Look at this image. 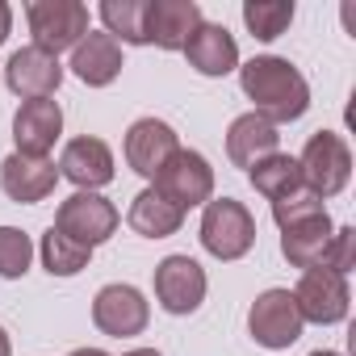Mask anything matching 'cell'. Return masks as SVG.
<instances>
[{
  "label": "cell",
  "mask_w": 356,
  "mask_h": 356,
  "mask_svg": "<svg viewBox=\"0 0 356 356\" xmlns=\"http://www.w3.org/2000/svg\"><path fill=\"white\" fill-rule=\"evenodd\" d=\"M239 84H243V97L256 105L252 113H260L273 126L298 122L310 109V84H306V76L289 59L256 55L252 63L239 67Z\"/></svg>",
  "instance_id": "1"
},
{
  "label": "cell",
  "mask_w": 356,
  "mask_h": 356,
  "mask_svg": "<svg viewBox=\"0 0 356 356\" xmlns=\"http://www.w3.org/2000/svg\"><path fill=\"white\" fill-rule=\"evenodd\" d=\"M202 248L214 260H243L256 248V218L235 197H210L202 210Z\"/></svg>",
  "instance_id": "2"
},
{
  "label": "cell",
  "mask_w": 356,
  "mask_h": 356,
  "mask_svg": "<svg viewBox=\"0 0 356 356\" xmlns=\"http://www.w3.org/2000/svg\"><path fill=\"white\" fill-rule=\"evenodd\" d=\"M302 189H310L314 197H335L348 189V176H352V151L335 130H318L310 134V143L302 147Z\"/></svg>",
  "instance_id": "3"
},
{
  "label": "cell",
  "mask_w": 356,
  "mask_h": 356,
  "mask_svg": "<svg viewBox=\"0 0 356 356\" xmlns=\"http://www.w3.org/2000/svg\"><path fill=\"white\" fill-rule=\"evenodd\" d=\"M26 22L34 47L59 59V51H76V42L88 34V5H80V0H30Z\"/></svg>",
  "instance_id": "4"
},
{
  "label": "cell",
  "mask_w": 356,
  "mask_h": 356,
  "mask_svg": "<svg viewBox=\"0 0 356 356\" xmlns=\"http://www.w3.org/2000/svg\"><path fill=\"white\" fill-rule=\"evenodd\" d=\"M151 189H159L176 210H193V206H206L214 197V168L202 151H189L181 147L159 172H155V181Z\"/></svg>",
  "instance_id": "5"
},
{
  "label": "cell",
  "mask_w": 356,
  "mask_h": 356,
  "mask_svg": "<svg viewBox=\"0 0 356 356\" xmlns=\"http://www.w3.org/2000/svg\"><path fill=\"white\" fill-rule=\"evenodd\" d=\"M302 314H298V302H293V293L289 289H264L256 302H252V310H248V331H252V339L260 343V348H268V352H281V348H289V343H298L302 339Z\"/></svg>",
  "instance_id": "6"
},
{
  "label": "cell",
  "mask_w": 356,
  "mask_h": 356,
  "mask_svg": "<svg viewBox=\"0 0 356 356\" xmlns=\"http://www.w3.org/2000/svg\"><path fill=\"white\" fill-rule=\"evenodd\" d=\"M122 214L113 202H105L101 193H72L59 210H55V231H63L67 239L84 243V248H101L105 239H113Z\"/></svg>",
  "instance_id": "7"
},
{
  "label": "cell",
  "mask_w": 356,
  "mask_h": 356,
  "mask_svg": "<svg viewBox=\"0 0 356 356\" xmlns=\"http://www.w3.org/2000/svg\"><path fill=\"white\" fill-rule=\"evenodd\" d=\"M206 268L193 256H163L155 264V302L168 314H193L206 302Z\"/></svg>",
  "instance_id": "8"
},
{
  "label": "cell",
  "mask_w": 356,
  "mask_h": 356,
  "mask_svg": "<svg viewBox=\"0 0 356 356\" xmlns=\"http://www.w3.org/2000/svg\"><path fill=\"white\" fill-rule=\"evenodd\" d=\"M293 302H298L302 323H318V327L343 323L348 318V306H352L348 277L327 273V268H306L302 281H298V289H293Z\"/></svg>",
  "instance_id": "9"
},
{
  "label": "cell",
  "mask_w": 356,
  "mask_h": 356,
  "mask_svg": "<svg viewBox=\"0 0 356 356\" xmlns=\"http://www.w3.org/2000/svg\"><path fill=\"white\" fill-rule=\"evenodd\" d=\"M92 323H97V331H105L113 339L143 335L147 323H151V306H147V298L134 285L118 281V285L97 289V298H92Z\"/></svg>",
  "instance_id": "10"
},
{
  "label": "cell",
  "mask_w": 356,
  "mask_h": 356,
  "mask_svg": "<svg viewBox=\"0 0 356 356\" xmlns=\"http://www.w3.org/2000/svg\"><path fill=\"white\" fill-rule=\"evenodd\" d=\"M202 26V9L193 0H147L143 5V47L185 51L189 34Z\"/></svg>",
  "instance_id": "11"
},
{
  "label": "cell",
  "mask_w": 356,
  "mask_h": 356,
  "mask_svg": "<svg viewBox=\"0 0 356 356\" xmlns=\"http://www.w3.org/2000/svg\"><path fill=\"white\" fill-rule=\"evenodd\" d=\"M5 84L9 92H17L22 101H42V97H55L59 84H63V63L38 47H22L9 55L5 63Z\"/></svg>",
  "instance_id": "12"
},
{
  "label": "cell",
  "mask_w": 356,
  "mask_h": 356,
  "mask_svg": "<svg viewBox=\"0 0 356 356\" xmlns=\"http://www.w3.org/2000/svg\"><path fill=\"white\" fill-rule=\"evenodd\" d=\"M59 176H67V181L80 189V193H97L113 181V151L105 138L97 134H80L63 147L59 155Z\"/></svg>",
  "instance_id": "13"
},
{
  "label": "cell",
  "mask_w": 356,
  "mask_h": 356,
  "mask_svg": "<svg viewBox=\"0 0 356 356\" xmlns=\"http://www.w3.org/2000/svg\"><path fill=\"white\" fill-rule=\"evenodd\" d=\"M59 185V168L51 159H34V155H5L0 163V189H5L9 202L17 206H38L55 193Z\"/></svg>",
  "instance_id": "14"
},
{
  "label": "cell",
  "mask_w": 356,
  "mask_h": 356,
  "mask_svg": "<svg viewBox=\"0 0 356 356\" xmlns=\"http://www.w3.org/2000/svg\"><path fill=\"white\" fill-rule=\"evenodd\" d=\"M181 151V138L176 130L159 118H138L130 130H126V163L143 176V181H155V172Z\"/></svg>",
  "instance_id": "15"
},
{
  "label": "cell",
  "mask_w": 356,
  "mask_h": 356,
  "mask_svg": "<svg viewBox=\"0 0 356 356\" xmlns=\"http://www.w3.org/2000/svg\"><path fill=\"white\" fill-rule=\"evenodd\" d=\"M63 134V109L59 101L42 97V101H22V109L13 113V138H17V155H34L47 159L51 147Z\"/></svg>",
  "instance_id": "16"
},
{
  "label": "cell",
  "mask_w": 356,
  "mask_h": 356,
  "mask_svg": "<svg viewBox=\"0 0 356 356\" xmlns=\"http://www.w3.org/2000/svg\"><path fill=\"white\" fill-rule=\"evenodd\" d=\"M185 59H189V67L197 76H227V72L239 67V47H235L227 26L202 22L185 42Z\"/></svg>",
  "instance_id": "17"
},
{
  "label": "cell",
  "mask_w": 356,
  "mask_h": 356,
  "mask_svg": "<svg viewBox=\"0 0 356 356\" xmlns=\"http://www.w3.org/2000/svg\"><path fill=\"white\" fill-rule=\"evenodd\" d=\"M72 72H76V80H84L88 88L113 84V80L122 76V47H118V38L88 30V34L76 42V51H72Z\"/></svg>",
  "instance_id": "18"
},
{
  "label": "cell",
  "mask_w": 356,
  "mask_h": 356,
  "mask_svg": "<svg viewBox=\"0 0 356 356\" xmlns=\"http://www.w3.org/2000/svg\"><path fill=\"white\" fill-rule=\"evenodd\" d=\"M277 143H281L277 126L264 122L260 113H239L227 130V155H231L235 168H252V163L277 155Z\"/></svg>",
  "instance_id": "19"
},
{
  "label": "cell",
  "mask_w": 356,
  "mask_h": 356,
  "mask_svg": "<svg viewBox=\"0 0 356 356\" xmlns=\"http://www.w3.org/2000/svg\"><path fill=\"white\" fill-rule=\"evenodd\" d=\"M126 222H130V231H134V235H143V239H168V235L181 231L185 210H176L159 189H151V185H147V189L130 202Z\"/></svg>",
  "instance_id": "20"
},
{
  "label": "cell",
  "mask_w": 356,
  "mask_h": 356,
  "mask_svg": "<svg viewBox=\"0 0 356 356\" xmlns=\"http://www.w3.org/2000/svg\"><path fill=\"white\" fill-rule=\"evenodd\" d=\"M331 235H335L331 214H318V218H310V222H298V227L281 231V256H285L293 268H302V273H306V268H318V260H323Z\"/></svg>",
  "instance_id": "21"
},
{
  "label": "cell",
  "mask_w": 356,
  "mask_h": 356,
  "mask_svg": "<svg viewBox=\"0 0 356 356\" xmlns=\"http://www.w3.org/2000/svg\"><path fill=\"white\" fill-rule=\"evenodd\" d=\"M248 181H252V189L260 197L281 202V197H289V193L302 189V168H298L293 155H281L277 151V155H268V159H260V163L248 168Z\"/></svg>",
  "instance_id": "22"
},
{
  "label": "cell",
  "mask_w": 356,
  "mask_h": 356,
  "mask_svg": "<svg viewBox=\"0 0 356 356\" xmlns=\"http://www.w3.org/2000/svg\"><path fill=\"white\" fill-rule=\"evenodd\" d=\"M38 252H42V264H47L51 277H76V273H84L88 260H92V248L67 239V235L55 231V227L42 235V248H38Z\"/></svg>",
  "instance_id": "23"
},
{
  "label": "cell",
  "mask_w": 356,
  "mask_h": 356,
  "mask_svg": "<svg viewBox=\"0 0 356 356\" xmlns=\"http://www.w3.org/2000/svg\"><path fill=\"white\" fill-rule=\"evenodd\" d=\"M289 22H293V0H248L243 5V26L260 42L281 38L289 30Z\"/></svg>",
  "instance_id": "24"
},
{
  "label": "cell",
  "mask_w": 356,
  "mask_h": 356,
  "mask_svg": "<svg viewBox=\"0 0 356 356\" xmlns=\"http://www.w3.org/2000/svg\"><path fill=\"white\" fill-rule=\"evenodd\" d=\"M143 5L147 0H105L101 22L109 38H122L130 47H143Z\"/></svg>",
  "instance_id": "25"
},
{
  "label": "cell",
  "mask_w": 356,
  "mask_h": 356,
  "mask_svg": "<svg viewBox=\"0 0 356 356\" xmlns=\"http://www.w3.org/2000/svg\"><path fill=\"white\" fill-rule=\"evenodd\" d=\"M30 260H34V243L26 231L17 227H0V277L5 281H17L30 273Z\"/></svg>",
  "instance_id": "26"
},
{
  "label": "cell",
  "mask_w": 356,
  "mask_h": 356,
  "mask_svg": "<svg viewBox=\"0 0 356 356\" xmlns=\"http://www.w3.org/2000/svg\"><path fill=\"white\" fill-rule=\"evenodd\" d=\"M318 214H327V206H323V197H314L310 189H298V193L273 202V222H277L281 231H289V227H298V222H310V218H318Z\"/></svg>",
  "instance_id": "27"
},
{
  "label": "cell",
  "mask_w": 356,
  "mask_h": 356,
  "mask_svg": "<svg viewBox=\"0 0 356 356\" xmlns=\"http://www.w3.org/2000/svg\"><path fill=\"white\" fill-rule=\"evenodd\" d=\"M318 268L339 273V277H348V273L356 268V231H352V227H339V231L331 235V243H327V252H323Z\"/></svg>",
  "instance_id": "28"
},
{
  "label": "cell",
  "mask_w": 356,
  "mask_h": 356,
  "mask_svg": "<svg viewBox=\"0 0 356 356\" xmlns=\"http://www.w3.org/2000/svg\"><path fill=\"white\" fill-rule=\"evenodd\" d=\"M9 30H13V9L0 0V47H5V38H9Z\"/></svg>",
  "instance_id": "29"
},
{
  "label": "cell",
  "mask_w": 356,
  "mask_h": 356,
  "mask_svg": "<svg viewBox=\"0 0 356 356\" xmlns=\"http://www.w3.org/2000/svg\"><path fill=\"white\" fill-rule=\"evenodd\" d=\"M0 356H13V343H9V335H5V327H0Z\"/></svg>",
  "instance_id": "30"
},
{
  "label": "cell",
  "mask_w": 356,
  "mask_h": 356,
  "mask_svg": "<svg viewBox=\"0 0 356 356\" xmlns=\"http://www.w3.org/2000/svg\"><path fill=\"white\" fill-rule=\"evenodd\" d=\"M72 356H109V352H101V348H76Z\"/></svg>",
  "instance_id": "31"
},
{
  "label": "cell",
  "mask_w": 356,
  "mask_h": 356,
  "mask_svg": "<svg viewBox=\"0 0 356 356\" xmlns=\"http://www.w3.org/2000/svg\"><path fill=\"white\" fill-rule=\"evenodd\" d=\"M126 356H159L155 348H134V352H126Z\"/></svg>",
  "instance_id": "32"
},
{
  "label": "cell",
  "mask_w": 356,
  "mask_h": 356,
  "mask_svg": "<svg viewBox=\"0 0 356 356\" xmlns=\"http://www.w3.org/2000/svg\"><path fill=\"white\" fill-rule=\"evenodd\" d=\"M310 356H339V352H310Z\"/></svg>",
  "instance_id": "33"
}]
</instances>
